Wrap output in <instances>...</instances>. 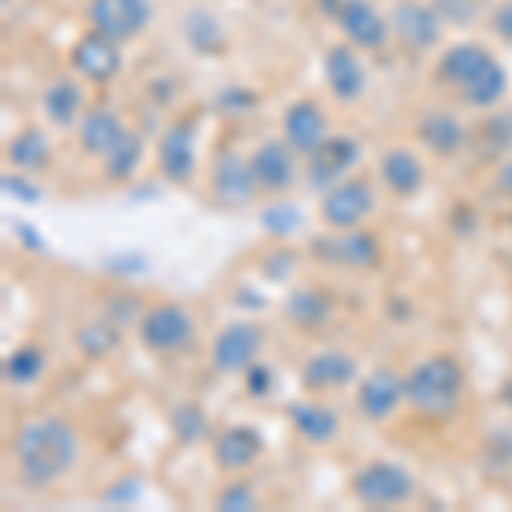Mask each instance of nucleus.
Masks as SVG:
<instances>
[{"mask_svg":"<svg viewBox=\"0 0 512 512\" xmlns=\"http://www.w3.org/2000/svg\"><path fill=\"white\" fill-rule=\"evenodd\" d=\"M41 373H45V352H41L38 345H21V349H14L4 362V376H7V383H14V386L38 383Z\"/></svg>","mask_w":512,"mask_h":512,"instance_id":"2f4dec72","label":"nucleus"},{"mask_svg":"<svg viewBox=\"0 0 512 512\" xmlns=\"http://www.w3.org/2000/svg\"><path fill=\"white\" fill-rule=\"evenodd\" d=\"M335 21L342 24L349 41L362 48H373V52H379L386 45V38H390V24H386V18L369 0H338Z\"/></svg>","mask_w":512,"mask_h":512,"instance_id":"ddd939ff","label":"nucleus"},{"mask_svg":"<svg viewBox=\"0 0 512 512\" xmlns=\"http://www.w3.org/2000/svg\"><path fill=\"white\" fill-rule=\"evenodd\" d=\"M379 178H383V185L390 188L393 195L407 198L424 188L427 171L414 151H407V147H390V151L383 154V161H379Z\"/></svg>","mask_w":512,"mask_h":512,"instance_id":"412c9836","label":"nucleus"},{"mask_svg":"<svg viewBox=\"0 0 512 512\" xmlns=\"http://www.w3.org/2000/svg\"><path fill=\"white\" fill-rule=\"evenodd\" d=\"M256 188H260V185H256V175H253L250 161L239 158L236 151L219 154L216 164H212V195H216L222 205L239 209V205L253 202Z\"/></svg>","mask_w":512,"mask_h":512,"instance_id":"9b49d317","label":"nucleus"},{"mask_svg":"<svg viewBox=\"0 0 512 512\" xmlns=\"http://www.w3.org/2000/svg\"><path fill=\"white\" fill-rule=\"evenodd\" d=\"M291 424L311 444H328L338 434V414L332 407H325V403H294Z\"/></svg>","mask_w":512,"mask_h":512,"instance_id":"a878e982","label":"nucleus"},{"mask_svg":"<svg viewBox=\"0 0 512 512\" xmlns=\"http://www.w3.org/2000/svg\"><path fill=\"white\" fill-rule=\"evenodd\" d=\"M48 154H52V144L41 134L38 127H24L18 137L7 144V158H11L14 168L21 171H38L48 164Z\"/></svg>","mask_w":512,"mask_h":512,"instance_id":"cd10ccee","label":"nucleus"},{"mask_svg":"<svg viewBox=\"0 0 512 512\" xmlns=\"http://www.w3.org/2000/svg\"><path fill=\"white\" fill-rule=\"evenodd\" d=\"M41 103H45L48 120L59 123V127H72L82 110V89L72 79H55L52 86L45 89Z\"/></svg>","mask_w":512,"mask_h":512,"instance_id":"bb28decb","label":"nucleus"},{"mask_svg":"<svg viewBox=\"0 0 512 512\" xmlns=\"http://www.w3.org/2000/svg\"><path fill=\"white\" fill-rule=\"evenodd\" d=\"M465 393V369L448 352H437L420 359L407 376H403V396L407 407L420 417L444 420L461 407Z\"/></svg>","mask_w":512,"mask_h":512,"instance_id":"f03ea898","label":"nucleus"},{"mask_svg":"<svg viewBox=\"0 0 512 512\" xmlns=\"http://www.w3.org/2000/svg\"><path fill=\"white\" fill-rule=\"evenodd\" d=\"M509 120L512 117H495V120L485 123V140H489V154H506V151H512V127L502 130Z\"/></svg>","mask_w":512,"mask_h":512,"instance_id":"58836bf2","label":"nucleus"},{"mask_svg":"<svg viewBox=\"0 0 512 512\" xmlns=\"http://www.w3.org/2000/svg\"><path fill=\"white\" fill-rule=\"evenodd\" d=\"M284 311L294 328L315 332V328L328 325V318H332V311H335V301L321 291V287H297V291L287 294Z\"/></svg>","mask_w":512,"mask_h":512,"instance_id":"5701e85b","label":"nucleus"},{"mask_svg":"<svg viewBox=\"0 0 512 512\" xmlns=\"http://www.w3.org/2000/svg\"><path fill=\"white\" fill-rule=\"evenodd\" d=\"M294 147L287 140H267L253 151V175H256V185L263 192H287L297 178V168H294V158H291Z\"/></svg>","mask_w":512,"mask_h":512,"instance_id":"dca6fc26","label":"nucleus"},{"mask_svg":"<svg viewBox=\"0 0 512 512\" xmlns=\"http://www.w3.org/2000/svg\"><path fill=\"white\" fill-rule=\"evenodd\" d=\"M499 188H502L506 195H512V158L499 168Z\"/></svg>","mask_w":512,"mask_h":512,"instance_id":"c03bdc74","label":"nucleus"},{"mask_svg":"<svg viewBox=\"0 0 512 512\" xmlns=\"http://www.w3.org/2000/svg\"><path fill=\"white\" fill-rule=\"evenodd\" d=\"M260 454H263V437L250 424L226 427V431L216 437V444H212V458H216V465L222 472H243Z\"/></svg>","mask_w":512,"mask_h":512,"instance_id":"a211bd4d","label":"nucleus"},{"mask_svg":"<svg viewBox=\"0 0 512 512\" xmlns=\"http://www.w3.org/2000/svg\"><path fill=\"white\" fill-rule=\"evenodd\" d=\"M243 376H246V393H250V396H267L270 390H274V369L263 366V362L246 366Z\"/></svg>","mask_w":512,"mask_h":512,"instance_id":"4c0bfd02","label":"nucleus"},{"mask_svg":"<svg viewBox=\"0 0 512 512\" xmlns=\"http://www.w3.org/2000/svg\"><path fill=\"white\" fill-rule=\"evenodd\" d=\"M140 315H144V311H140V301L137 297H123V291L120 294H113L110 297V304H106V318H113L117 321V325H127V321H140Z\"/></svg>","mask_w":512,"mask_h":512,"instance_id":"e433bc0d","label":"nucleus"},{"mask_svg":"<svg viewBox=\"0 0 512 512\" xmlns=\"http://www.w3.org/2000/svg\"><path fill=\"white\" fill-rule=\"evenodd\" d=\"M359 161V144L352 137H325L315 151L308 154V185L311 192H328L355 168Z\"/></svg>","mask_w":512,"mask_h":512,"instance_id":"0eeeda50","label":"nucleus"},{"mask_svg":"<svg viewBox=\"0 0 512 512\" xmlns=\"http://www.w3.org/2000/svg\"><path fill=\"white\" fill-rule=\"evenodd\" d=\"M502 400H506V407H509V414H512V379L506 383V393H502Z\"/></svg>","mask_w":512,"mask_h":512,"instance_id":"a18cd8bd","label":"nucleus"},{"mask_svg":"<svg viewBox=\"0 0 512 512\" xmlns=\"http://www.w3.org/2000/svg\"><path fill=\"white\" fill-rule=\"evenodd\" d=\"M140 161H144V140H140L134 130H127L120 144L103 158L106 178H110V181H130L137 175Z\"/></svg>","mask_w":512,"mask_h":512,"instance_id":"7c9ffc66","label":"nucleus"},{"mask_svg":"<svg viewBox=\"0 0 512 512\" xmlns=\"http://www.w3.org/2000/svg\"><path fill=\"white\" fill-rule=\"evenodd\" d=\"M301 226H304V216H301V209H297L294 202H270V205H263V209H260V229H263V233H270L274 239L294 236Z\"/></svg>","mask_w":512,"mask_h":512,"instance_id":"473e14b6","label":"nucleus"},{"mask_svg":"<svg viewBox=\"0 0 512 512\" xmlns=\"http://www.w3.org/2000/svg\"><path fill=\"white\" fill-rule=\"evenodd\" d=\"M171 431H175L181 444H198L209 434V417L195 403H181V407L171 410Z\"/></svg>","mask_w":512,"mask_h":512,"instance_id":"72a5a7b5","label":"nucleus"},{"mask_svg":"<svg viewBox=\"0 0 512 512\" xmlns=\"http://www.w3.org/2000/svg\"><path fill=\"white\" fill-rule=\"evenodd\" d=\"M325 137H328V123L318 103L297 99L291 110L284 113V140L297 154H311Z\"/></svg>","mask_w":512,"mask_h":512,"instance_id":"aec40b11","label":"nucleus"},{"mask_svg":"<svg viewBox=\"0 0 512 512\" xmlns=\"http://www.w3.org/2000/svg\"><path fill=\"white\" fill-rule=\"evenodd\" d=\"M72 69L89 82L117 79V72L123 69L120 41L103 35V31H89V35H82L76 41V48H72Z\"/></svg>","mask_w":512,"mask_h":512,"instance_id":"1a4fd4ad","label":"nucleus"},{"mask_svg":"<svg viewBox=\"0 0 512 512\" xmlns=\"http://www.w3.org/2000/svg\"><path fill=\"white\" fill-rule=\"evenodd\" d=\"M492 28H495V35H499V38L512 41V0H509V4H502L499 11H495Z\"/></svg>","mask_w":512,"mask_h":512,"instance_id":"37998d69","label":"nucleus"},{"mask_svg":"<svg viewBox=\"0 0 512 512\" xmlns=\"http://www.w3.org/2000/svg\"><path fill=\"white\" fill-rule=\"evenodd\" d=\"M355 373H359V366H355V359L349 352H315L304 359L301 366V383L304 390L311 393H325V390H338V386L352 383Z\"/></svg>","mask_w":512,"mask_h":512,"instance_id":"f3484780","label":"nucleus"},{"mask_svg":"<svg viewBox=\"0 0 512 512\" xmlns=\"http://www.w3.org/2000/svg\"><path fill=\"white\" fill-rule=\"evenodd\" d=\"M106 270H113V274H147V270H151V260L140 253L110 256V260H106Z\"/></svg>","mask_w":512,"mask_h":512,"instance_id":"ea45409f","label":"nucleus"},{"mask_svg":"<svg viewBox=\"0 0 512 512\" xmlns=\"http://www.w3.org/2000/svg\"><path fill=\"white\" fill-rule=\"evenodd\" d=\"M195 127L171 123L158 140V168L171 185H185L195 175Z\"/></svg>","mask_w":512,"mask_h":512,"instance_id":"f8f14e48","label":"nucleus"},{"mask_svg":"<svg viewBox=\"0 0 512 512\" xmlns=\"http://www.w3.org/2000/svg\"><path fill=\"white\" fill-rule=\"evenodd\" d=\"M0 185H4V195H11L14 202H24V205H35V202H41V188L31 185V181L24 178V175H11V171H7Z\"/></svg>","mask_w":512,"mask_h":512,"instance_id":"c9c22d12","label":"nucleus"},{"mask_svg":"<svg viewBox=\"0 0 512 512\" xmlns=\"http://www.w3.org/2000/svg\"><path fill=\"white\" fill-rule=\"evenodd\" d=\"M79 434L65 417H31L14 434V465L28 489H48L76 465Z\"/></svg>","mask_w":512,"mask_h":512,"instance_id":"f257e3e1","label":"nucleus"},{"mask_svg":"<svg viewBox=\"0 0 512 512\" xmlns=\"http://www.w3.org/2000/svg\"><path fill=\"white\" fill-rule=\"evenodd\" d=\"M263 349V332L253 321H233L212 338V366L216 373H243Z\"/></svg>","mask_w":512,"mask_h":512,"instance_id":"6e6552de","label":"nucleus"},{"mask_svg":"<svg viewBox=\"0 0 512 512\" xmlns=\"http://www.w3.org/2000/svg\"><path fill=\"white\" fill-rule=\"evenodd\" d=\"M417 140L437 158H448V154L461 151V144H465V127L451 113H427L417 123Z\"/></svg>","mask_w":512,"mask_h":512,"instance_id":"393cba45","label":"nucleus"},{"mask_svg":"<svg viewBox=\"0 0 512 512\" xmlns=\"http://www.w3.org/2000/svg\"><path fill=\"white\" fill-rule=\"evenodd\" d=\"M352 495L362 506H403L414 495V475L393 461H369L352 475Z\"/></svg>","mask_w":512,"mask_h":512,"instance_id":"7ed1b4c3","label":"nucleus"},{"mask_svg":"<svg viewBox=\"0 0 512 512\" xmlns=\"http://www.w3.org/2000/svg\"><path fill=\"white\" fill-rule=\"evenodd\" d=\"M489 62H492L489 48L475 45V41H461V45H454V48H448V52H444V59H441V65H437V69H441V79L444 82H451V86L465 89L468 82H472Z\"/></svg>","mask_w":512,"mask_h":512,"instance_id":"b1692460","label":"nucleus"},{"mask_svg":"<svg viewBox=\"0 0 512 512\" xmlns=\"http://www.w3.org/2000/svg\"><path fill=\"white\" fill-rule=\"evenodd\" d=\"M151 21V0H93L89 4V24L93 31L127 41L137 31H144V24Z\"/></svg>","mask_w":512,"mask_h":512,"instance_id":"9d476101","label":"nucleus"},{"mask_svg":"<svg viewBox=\"0 0 512 512\" xmlns=\"http://www.w3.org/2000/svg\"><path fill=\"white\" fill-rule=\"evenodd\" d=\"M376 209V192L369 181L362 178H345L332 185L321 198V219L332 229H355L362 226Z\"/></svg>","mask_w":512,"mask_h":512,"instance_id":"423d86ee","label":"nucleus"},{"mask_svg":"<svg viewBox=\"0 0 512 512\" xmlns=\"http://www.w3.org/2000/svg\"><path fill=\"white\" fill-rule=\"evenodd\" d=\"M14 233H18V239L28 250H35V253H41L45 250V239L38 236V229L35 226H28V222H21V219H14Z\"/></svg>","mask_w":512,"mask_h":512,"instance_id":"79ce46f5","label":"nucleus"},{"mask_svg":"<svg viewBox=\"0 0 512 512\" xmlns=\"http://www.w3.org/2000/svg\"><path fill=\"white\" fill-rule=\"evenodd\" d=\"M509 89V76H506V69H502L499 62H489L485 65L478 76L468 82L465 89H461V96H465V103H472V106H495L502 99V93Z\"/></svg>","mask_w":512,"mask_h":512,"instance_id":"c756f323","label":"nucleus"},{"mask_svg":"<svg viewBox=\"0 0 512 512\" xmlns=\"http://www.w3.org/2000/svg\"><path fill=\"white\" fill-rule=\"evenodd\" d=\"M393 31L407 48L424 52L441 38V18H437L434 7L420 4V0H400L393 7Z\"/></svg>","mask_w":512,"mask_h":512,"instance_id":"4468645a","label":"nucleus"},{"mask_svg":"<svg viewBox=\"0 0 512 512\" xmlns=\"http://www.w3.org/2000/svg\"><path fill=\"white\" fill-rule=\"evenodd\" d=\"M4 4H11V0H4Z\"/></svg>","mask_w":512,"mask_h":512,"instance_id":"de8ad7c7","label":"nucleus"},{"mask_svg":"<svg viewBox=\"0 0 512 512\" xmlns=\"http://www.w3.org/2000/svg\"><path fill=\"white\" fill-rule=\"evenodd\" d=\"M359 414L366 420H386L396 414L400 403H407L403 396V379L393 373V369H373L359 386Z\"/></svg>","mask_w":512,"mask_h":512,"instance_id":"2eb2a0df","label":"nucleus"},{"mask_svg":"<svg viewBox=\"0 0 512 512\" xmlns=\"http://www.w3.org/2000/svg\"><path fill=\"white\" fill-rule=\"evenodd\" d=\"M123 134H127L123 120L113 110H103V106L89 110L86 117L79 120V144H82V151L93 154V158H106L123 140Z\"/></svg>","mask_w":512,"mask_h":512,"instance_id":"4be33fe9","label":"nucleus"},{"mask_svg":"<svg viewBox=\"0 0 512 512\" xmlns=\"http://www.w3.org/2000/svg\"><path fill=\"white\" fill-rule=\"evenodd\" d=\"M311 256L325 267H345V270H369L379 263V239L369 229H335L311 243Z\"/></svg>","mask_w":512,"mask_h":512,"instance_id":"20e7f679","label":"nucleus"},{"mask_svg":"<svg viewBox=\"0 0 512 512\" xmlns=\"http://www.w3.org/2000/svg\"><path fill=\"white\" fill-rule=\"evenodd\" d=\"M216 509L219 512H250L256 509V492L246 482H229L226 489L216 495Z\"/></svg>","mask_w":512,"mask_h":512,"instance_id":"f704fd0d","label":"nucleus"},{"mask_svg":"<svg viewBox=\"0 0 512 512\" xmlns=\"http://www.w3.org/2000/svg\"><path fill=\"white\" fill-rule=\"evenodd\" d=\"M137 332H140V342H144L151 352H175V349H185V345L192 342L195 321H192V315H188L185 304L161 301L140 315Z\"/></svg>","mask_w":512,"mask_h":512,"instance_id":"39448f33","label":"nucleus"},{"mask_svg":"<svg viewBox=\"0 0 512 512\" xmlns=\"http://www.w3.org/2000/svg\"><path fill=\"white\" fill-rule=\"evenodd\" d=\"M137 499H140L137 478H120V482L106 492V502H110V506H130V502H137Z\"/></svg>","mask_w":512,"mask_h":512,"instance_id":"a19ab883","label":"nucleus"},{"mask_svg":"<svg viewBox=\"0 0 512 512\" xmlns=\"http://www.w3.org/2000/svg\"><path fill=\"white\" fill-rule=\"evenodd\" d=\"M325 79L328 89L342 99V103H355L366 93V65L349 45H335L325 55Z\"/></svg>","mask_w":512,"mask_h":512,"instance_id":"6ab92c4d","label":"nucleus"},{"mask_svg":"<svg viewBox=\"0 0 512 512\" xmlns=\"http://www.w3.org/2000/svg\"><path fill=\"white\" fill-rule=\"evenodd\" d=\"M509 226H512V212H509Z\"/></svg>","mask_w":512,"mask_h":512,"instance_id":"49530a36","label":"nucleus"},{"mask_svg":"<svg viewBox=\"0 0 512 512\" xmlns=\"http://www.w3.org/2000/svg\"><path fill=\"white\" fill-rule=\"evenodd\" d=\"M76 345L86 359H106L113 349L120 345V328L113 318H96L86 321V325L76 332Z\"/></svg>","mask_w":512,"mask_h":512,"instance_id":"c85d7f7f","label":"nucleus"}]
</instances>
